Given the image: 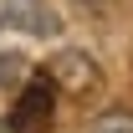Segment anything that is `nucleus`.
I'll list each match as a JSON object with an SVG mask.
<instances>
[{"mask_svg":"<svg viewBox=\"0 0 133 133\" xmlns=\"http://www.w3.org/2000/svg\"><path fill=\"white\" fill-rule=\"evenodd\" d=\"M46 77H51V87H62L72 97H87V92H97V82H102L97 62H92L87 51H62V56H51Z\"/></svg>","mask_w":133,"mask_h":133,"instance_id":"f03ea898","label":"nucleus"},{"mask_svg":"<svg viewBox=\"0 0 133 133\" xmlns=\"http://www.w3.org/2000/svg\"><path fill=\"white\" fill-rule=\"evenodd\" d=\"M0 26H16V31H31V36H56L62 16L41 0H0Z\"/></svg>","mask_w":133,"mask_h":133,"instance_id":"7ed1b4c3","label":"nucleus"},{"mask_svg":"<svg viewBox=\"0 0 133 133\" xmlns=\"http://www.w3.org/2000/svg\"><path fill=\"white\" fill-rule=\"evenodd\" d=\"M21 66H26L21 56H10V51H0V87H5V82H16V77H21Z\"/></svg>","mask_w":133,"mask_h":133,"instance_id":"39448f33","label":"nucleus"},{"mask_svg":"<svg viewBox=\"0 0 133 133\" xmlns=\"http://www.w3.org/2000/svg\"><path fill=\"white\" fill-rule=\"evenodd\" d=\"M77 5H102V0H77Z\"/></svg>","mask_w":133,"mask_h":133,"instance_id":"423d86ee","label":"nucleus"},{"mask_svg":"<svg viewBox=\"0 0 133 133\" xmlns=\"http://www.w3.org/2000/svg\"><path fill=\"white\" fill-rule=\"evenodd\" d=\"M87 133H133V113H128V108H108V113L92 118Z\"/></svg>","mask_w":133,"mask_h":133,"instance_id":"20e7f679","label":"nucleus"},{"mask_svg":"<svg viewBox=\"0 0 133 133\" xmlns=\"http://www.w3.org/2000/svg\"><path fill=\"white\" fill-rule=\"evenodd\" d=\"M51 123H56V87H51V77L41 72V77H31V82L21 87L16 108L5 113V128L10 133H46Z\"/></svg>","mask_w":133,"mask_h":133,"instance_id":"f257e3e1","label":"nucleus"}]
</instances>
